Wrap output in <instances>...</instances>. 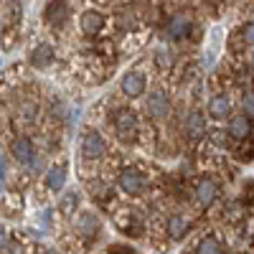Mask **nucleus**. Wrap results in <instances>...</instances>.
<instances>
[{
    "label": "nucleus",
    "instance_id": "f257e3e1",
    "mask_svg": "<svg viewBox=\"0 0 254 254\" xmlns=\"http://www.w3.org/2000/svg\"><path fill=\"white\" fill-rule=\"evenodd\" d=\"M79 153L84 160H99L107 153V140H104L97 130H87L81 135V142H79Z\"/></svg>",
    "mask_w": 254,
    "mask_h": 254
},
{
    "label": "nucleus",
    "instance_id": "f03ea898",
    "mask_svg": "<svg viewBox=\"0 0 254 254\" xmlns=\"http://www.w3.org/2000/svg\"><path fill=\"white\" fill-rule=\"evenodd\" d=\"M171 110H173V104H171V97H168L165 89H155L153 94H147V102H145V112L150 115L155 122H163L171 117Z\"/></svg>",
    "mask_w": 254,
    "mask_h": 254
},
{
    "label": "nucleus",
    "instance_id": "7ed1b4c3",
    "mask_svg": "<svg viewBox=\"0 0 254 254\" xmlns=\"http://www.w3.org/2000/svg\"><path fill=\"white\" fill-rule=\"evenodd\" d=\"M117 186L127 196H140L145 190V186H147V178H145L142 171H137V168H125V171L117 176Z\"/></svg>",
    "mask_w": 254,
    "mask_h": 254
},
{
    "label": "nucleus",
    "instance_id": "20e7f679",
    "mask_svg": "<svg viewBox=\"0 0 254 254\" xmlns=\"http://www.w3.org/2000/svg\"><path fill=\"white\" fill-rule=\"evenodd\" d=\"M147 89V79L145 74H140L137 69H130V71H125L122 79H120V92L127 97V99H137L142 97Z\"/></svg>",
    "mask_w": 254,
    "mask_h": 254
},
{
    "label": "nucleus",
    "instance_id": "39448f33",
    "mask_svg": "<svg viewBox=\"0 0 254 254\" xmlns=\"http://www.w3.org/2000/svg\"><path fill=\"white\" fill-rule=\"evenodd\" d=\"M112 125H115V132L120 135V140H135L137 135V115L132 110H117L115 117H112Z\"/></svg>",
    "mask_w": 254,
    "mask_h": 254
},
{
    "label": "nucleus",
    "instance_id": "423d86ee",
    "mask_svg": "<svg viewBox=\"0 0 254 254\" xmlns=\"http://www.w3.org/2000/svg\"><path fill=\"white\" fill-rule=\"evenodd\" d=\"M10 158H13L15 163H20V165H31V163L38 158V155H36V145H33V140L26 137V135L13 137V142H10Z\"/></svg>",
    "mask_w": 254,
    "mask_h": 254
},
{
    "label": "nucleus",
    "instance_id": "0eeeda50",
    "mask_svg": "<svg viewBox=\"0 0 254 254\" xmlns=\"http://www.w3.org/2000/svg\"><path fill=\"white\" fill-rule=\"evenodd\" d=\"M104 26H107V18H104V13L94 10V8H84L79 13V28L81 33L87 36H99L104 31Z\"/></svg>",
    "mask_w": 254,
    "mask_h": 254
},
{
    "label": "nucleus",
    "instance_id": "6e6552de",
    "mask_svg": "<svg viewBox=\"0 0 254 254\" xmlns=\"http://www.w3.org/2000/svg\"><path fill=\"white\" fill-rule=\"evenodd\" d=\"M190 31H193V20H190V15H186V13H176L165 26V36L171 41H183V38L190 36Z\"/></svg>",
    "mask_w": 254,
    "mask_h": 254
},
{
    "label": "nucleus",
    "instance_id": "1a4fd4ad",
    "mask_svg": "<svg viewBox=\"0 0 254 254\" xmlns=\"http://www.w3.org/2000/svg\"><path fill=\"white\" fill-rule=\"evenodd\" d=\"M66 15H69V0H49L44 8V20L51 28H59L66 20Z\"/></svg>",
    "mask_w": 254,
    "mask_h": 254
},
{
    "label": "nucleus",
    "instance_id": "9d476101",
    "mask_svg": "<svg viewBox=\"0 0 254 254\" xmlns=\"http://www.w3.org/2000/svg\"><path fill=\"white\" fill-rule=\"evenodd\" d=\"M183 135H186V140H190V142H196V140H201L203 135H206V117L201 115V112H188L186 115V120H183Z\"/></svg>",
    "mask_w": 254,
    "mask_h": 254
},
{
    "label": "nucleus",
    "instance_id": "9b49d317",
    "mask_svg": "<svg viewBox=\"0 0 254 254\" xmlns=\"http://www.w3.org/2000/svg\"><path fill=\"white\" fill-rule=\"evenodd\" d=\"M76 234L87 244H92L97 239V234H99V219L94 214H79V219H76Z\"/></svg>",
    "mask_w": 254,
    "mask_h": 254
},
{
    "label": "nucleus",
    "instance_id": "f8f14e48",
    "mask_svg": "<svg viewBox=\"0 0 254 254\" xmlns=\"http://www.w3.org/2000/svg\"><path fill=\"white\" fill-rule=\"evenodd\" d=\"M196 198H198L201 206H211V203L219 198V183L211 178V176H203L196 183Z\"/></svg>",
    "mask_w": 254,
    "mask_h": 254
},
{
    "label": "nucleus",
    "instance_id": "ddd939ff",
    "mask_svg": "<svg viewBox=\"0 0 254 254\" xmlns=\"http://www.w3.org/2000/svg\"><path fill=\"white\" fill-rule=\"evenodd\" d=\"M206 115L211 120H226L231 117V99L226 94H214L206 104Z\"/></svg>",
    "mask_w": 254,
    "mask_h": 254
},
{
    "label": "nucleus",
    "instance_id": "4468645a",
    "mask_svg": "<svg viewBox=\"0 0 254 254\" xmlns=\"http://www.w3.org/2000/svg\"><path fill=\"white\" fill-rule=\"evenodd\" d=\"M249 120H252V117H247V115L231 117L229 125H226V135H229L231 140H237V142L247 140V137L252 135V122H249Z\"/></svg>",
    "mask_w": 254,
    "mask_h": 254
},
{
    "label": "nucleus",
    "instance_id": "2eb2a0df",
    "mask_svg": "<svg viewBox=\"0 0 254 254\" xmlns=\"http://www.w3.org/2000/svg\"><path fill=\"white\" fill-rule=\"evenodd\" d=\"M188 229H190V219L186 214H173V216H168V237H171L173 242H181L186 234H188Z\"/></svg>",
    "mask_w": 254,
    "mask_h": 254
},
{
    "label": "nucleus",
    "instance_id": "dca6fc26",
    "mask_svg": "<svg viewBox=\"0 0 254 254\" xmlns=\"http://www.w3.org/2000/svg\"><path fill=\"white\" fill-rule=\"evenodd\" d=\"M54 46L51 44H38L33 51H31V66L33 69H49L54 64Z\"/></svg>",
    "mask_w": 254,
    "mask_h": 254
},
{
    "label": "nucleus",
    "instance_id": "f3484780",
    "mask_svg": "<svg viewBox=\"0 0 254 254\" xmlns=\"http://www.w3.org/2000/svg\"><path fill=\"white\" fill-rule=\"evenodd\" d=\"M117 226H120V231H125V234H137V231L142 229V219L135 214V211H120Z\"/></svg>",
    "mask_w": 254,
    "mask_h": 254
},
{
    "label": "nucleus",
    "instance_id": "a211bd4d",
    "mask_svg": "<svg viewBox=\"0 0 254 254\" xmlns=\"http://www.w3.org/2000/svg\"><path fill=\"white\" fill-rule=\"evenodd\" d=\"M44 178H46V188L49 190H61L64 186H66V165H64V163L51 165Z\"/></svg>",
    "mask_w": 254,
    "mask_h": 254
},
{
    "label": "nucleus",
    "instance_id": "6ab92c4d",
    "mask_svg": "<svg viewBox=\"0 0 254 254\" xmlns=\"http://www.w3.org/2000/svg\"><path fill=\"white\" fill-rule=\"evenodd\" d=\"M20 15H23V5H20V0H5V5H3V23L13 26V23L20 20Z\"/></svg>",
    "mask_w": 254,
    "mask_h": 254
},
{
    "label": "nucleus",
    "instance_id": "aec40b11",
    "mask_svg": "<svg viewBox=\"0 0 254 254\" xmlns=\"http://www.w3.org/2000/svg\"><path fill=\"white\" fill-rule=\"evenodd\" d=\"M224 252V247H221V242L216 239V237H203L201 239V244L196 247V254H221Z\"/></svg>",
    "mask_w": 254,
    "mask_h": 254
},
{
    "label": "nucleus",
    "instance_id": "412c9836",
    "mask_svg": "<svg viewBox=\"0 0 254 254\" xmlns=\"http://www.w3.org/2000/svg\"><path fill=\"white\" fill-rule=\"evenodd\" d=\"M115 23H117V28H120L122 33H125V31L130 33V31H135V28H137V20H135V15H132V13H120V15L115 18Z\"/></svg>",
    "mask_w": 254,
    "mask_h": 254
},
{
    "label": "nucleus",
    "instance_id": "4be33fe9",
    "mask_svg": "<svg viewBox=\"0 0 254 254\" xmlns=\"http://www.w3.org/2000/svg\"><path fill=\"white\" fill-rule=\"evenodd\" d=\"M36 115H38V107H36L33 102H23V104H20V110H18V117L20 120L31 122V120H36Z\"/></svg>",
    "mask_w": 254,
    "mask_h": 254
},
{
    "label": "nucleus",
    "instance_id": "5701e85b",
    "mask_svg": "<svg viewBox=\"0 0 254 254\" xmlns=\"http://www.w3.org/2000/svg\"><path fill=\"white\" fill-rule=\"evenodd\" d=\"M155 64H158V66L165 71V69H171V64H173V56L171 54H168L165 49H158L155 51Z\"/></svg>",
    "mask_w": 254,
    "mask_h": 254
},
{
    "label": "nucleus",
    "instance_id": "b1692460",
    "mask_svg": "<svg viewBox=\"0 0 254 254\" xmlns=\"http://www.w3.org/2000/svg\"><path fill=\"white\" fill-rule=\"evenodd\" d=\"M242 110H244L247 117L254 120V92H247V94L242 97Z\"/></svg>",
    "mask_w": 254,
    "mask_h": 254
},
{
    "label": "nucleus",
    "instance_id": "393cba45",
    "mask_svg": "<svg viewBox=\"0 0 254 254\" xmlns=\"http://www.w3.org/2000/svg\"><path fill=\"white\" fill-rule=\"evenodd\" d=\"M242 41H244L247 46H254V20L244 23V28H242Z\"/></svg>",
    "mask_w": 254,
    "mask_h": 254
},
{
    "label": "nucleus",
    "instance_id": "a878e982",
    "mask_svg": "<svg viewBox=\"0 0 254 254\" xmlns=\"http://www.w3.org/2000/svg\"><path fill=\"white\" fill-rule=\"evenodd\" d=\"M76 193H74V190H71V193L69 196H64V201H61V211H64V214H71V211H74V206H76Z\"/></svg>",
    "mask_w": 254,
    "mask_h": 254
},
{
    "label": "nucleus",
    "instance_id": "bb28decb",
    "mask_svg": "<svg viewBox=\"0 0 254 254\" xmlns=\"http://www.w3.org/2000/svg\"><path fill=\"white\" fill-rule=\"evenodd\" d=\"M0 176H3V183H5V176H8V160L3 155V160H0Z\"/></svg>",
    "mask_w": 254,
    "mask_h": 254
},
{
    "label": "nucleus",
    "instance_id": "cd10ccee",
    "mask_svg": "<svg viewBox=\"0 0 254 254\" xmlns=\"http://www.w3.org/2000/svg\"><path fill=\"white\" fill-rule=\"evenodd\" d=\"M107 254H122V249H112V252H107Z\"/></svg>",
    "mask_w": 254,
    "mask_h": 254
},
{
    "label": "nucleus",
    "instance_id": "c85d7f7f",
    "mask_svg": "<svg viewBox=\"0 0 254 254\" xmlns=\"http://www.w3.org/2000/svg\"><path fill=\"white\" fill-rule=\"evenodd\" d=\"M44 254H59V252H54V249H46V252H44Z\"/></svg>",
    "mask_w": 254,
    "mask_h": 254
},
{
    "label": "nucleus",
    "instance_id": "c756f323",
    "mask_svg": "<svg viewBox=\"0 0 254 254\" xmlns=\"http://www.w3.org/2000/svg\"><path fill=\"white\" fill-rule=\"evenodd\" d=\"M252 64H254V56H252Z\"/></svg>",
    "mask_w": 254,
    "mask_h": 254
}]
</instances>
